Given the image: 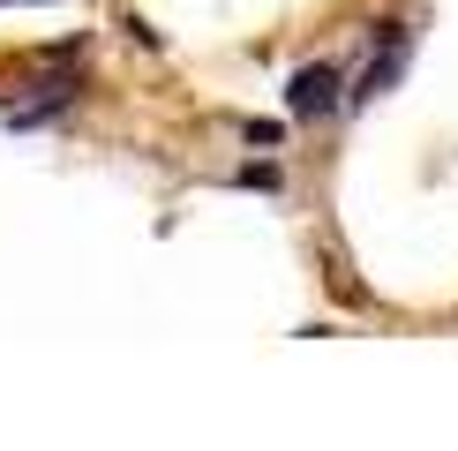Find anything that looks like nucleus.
<instances>
[{"label": "nucleus", "mask_w": 458, "mask_h": 451, "mask_svg": "<svg viewBox=\"0 0 458 451\" xmlns=\"http://www.w3.org/2000/svg\"><path fill=\"white\" fill-rule=\"evenodd\" d=\"M0 8H8V0H0Z\"/></svg>", "instance_id": "8"}, {"label": "nucleus", "mask_w": 458, "mask_h": 451, "mask_svg": "<svg viewBox=\"0 0 458 451\" xmlns=\"http://www.w3.org/2000/svg\"><path fill=\"white\" fill-rule=\"evenodd\" d=\"M233 188H263V196H278V188H285V174H278L271 158H256V166H241V174H233Z\"/></svg>", "instance_id": "4"}, {"label": "nucleus", "mask_w": 458, "mask_h": 451, "mask_svg": "<svg viewBox=\"0 0 458 451\" xmlns=\"http://www.w3.org/2000/svg\"><path fill=\"white\" fill-rule=\"evenodd\" d=\"M241 136H248V150H278L285 143V121H241Z\"/></svg>", "instance_id": "5"}, {"label": "nucleus", "mask_w": 458, "mask_h": 451, "mask_svg": "<svg viewBox=\"0 0 458 451\" xmlns=\"http://www.w3.org/2000/svg\"><path fill=\"white\" fill-rule=\"evenodd\" d=\"M90 53V30H75V38H61V46H46V61H83Z\"/></svg>", "instance_id": "6"}, {"label": "nucleus", "mask_w": 458, "mask_h": 451, "mask_svg": "<svg viewBox=\"0 0 458 451\" xmlns=\"http://www.w3.org/2000/svg\"><path fill=\"white\" fill-rule=\"evenodd\" d=\"M406 61H413V30H406V23H384V53H376V61L360 68V83L346 90V113H360L369 98H384L398 75H406Z\"/></svg>", "instance_id": "2"}, {"label": "nucleus", "mask_w": 458, "mask_h": 451, "mask_svg": "<svg viewBox=\"0 0 458 451\" xmlns=\"http://www.w3.org/2000/svg\"><path fill=\"white\" fill-rule=\"evenodd\" d=\"M121 30H128V38H136V46H150V53H158V30H150V23H143V15H121Z\"/></svg>", "instance_id": "7"}, {"label": "nucleus", "mask_w": 458, "mask_h": 451, "mask_svg": "<svg viewBox=\"0 0 458 451\" xmlns=\"http://www.w3.org/2000/svg\"><path fill=\"white\" fill-rule=\"evenodd\" d=\"M346 75H338V61H316V68H293L285 75V113L293 121H331V113H346Z\"/></svg>", "instance_id": "1"}, {"label": "nucleus", "mask_w": 458, "mask_h": 451, "mask_svg": "<svg viewBox=\"0 0 458 451\" xmlns=\"http://www.w3.org/2000/svg\"><path fill=\"white\" fill-rule=\"evenodd\" d=\"M68 106H75V83L68 75H46L23 106H8V128H38V121H53V113H68Z\"/></svg>", "instance_id": "3"}]
</instances>
